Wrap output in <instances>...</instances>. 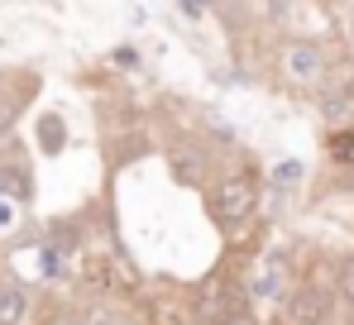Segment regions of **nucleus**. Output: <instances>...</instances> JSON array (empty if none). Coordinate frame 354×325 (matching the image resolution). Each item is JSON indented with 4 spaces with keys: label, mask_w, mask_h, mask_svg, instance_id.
<instances>
[{
    "label": "nucleus",
    "mask_w": 354,
    "mask_h": 325,
    "mask_svg": "<svg viewBox=\"0 0 354 325\" xmlns=\"http://www.w3.org/2000/svg\"><path fill=\"white\" fill-rule=\"evenodd\" d=\"M263 206V177L254 162H230L206 187V216L221 230H244Z\"/></svg>",
    "instance_id": "1"
},
{
    "label": "nucleus",
    "mask_w": 354,
    "mask_h": 325,
    "mask_svg": "<svg viewBox=\"0 0 354 325\" xmlns=\"http://www.w3.org/2000/svg\"><path fill=\"white\" fill-rule=\"evenodd\" d=\"M249 287L239 282L235 272H211L201 287H196V301H192V316L196 325H235V321H249L254 306H249Z\"/></svg>",
    "instance_id": "2"
},
{
    "label": "nucleus",
    "mask_w": 354,
    "mask_h": 325,
    "mask_svg": "<svg viewBox=\"0 0 354 325\" xmlns=\"http://www.w3.org/2000/svg\"><path fill=\"white\" fill-rule=\"evenodd\" d=\"M335 316V292L321 287V282H292L283 292V306H278V321L283 325H330Z\"/></svg>",
    "instance_id": "3"
},
{
    "label": "nucleus",
    "mask_w": 354,
    "mask_h": 325,
    "mask_svg": "<svg viewBox=\"0 0 354 325\" xmlns=\"http://www.w3.org/2000/svg\"><path fill=\"white\" fill-rule=\"evenodd\" d=\"M278 67H283V77H288L292 86H326V77H330V57H326V48H321L316 39H292V44H283Z\"/></svg>",
    "instance_id": "4"
},
{
    "label": "nucleus",
    "mask_w": 354,
    "mask_h": 325,
    "mask_svg": "<svg viewBox=\"0 0 354 325\" xmlns=\"http://www.w3.org/2000/svg\"><path fill=\"white\" fill-rule=\"evenodd\" d=\"M168 167L182 187H211V162H206V149L201 144H173L168 149Z\"/></svg>",
    "instance_id": "5"
},
{
    "label": "nucleus",
    "mask_w": 354,
    "mask_h": 325,
    "mask_svg": "<svg viewBox=\"0 0 354 325\" xmlns=\"http://www.w3.org/2000/svg\"><path fill=\"white\" fill-rule=\"evenodd\" d=\"M321 120L330 124V134H340V129H350L354 124V86H330L326 96H321Z\"/></svg>",
    "instance_id": "6"
},
{
    "label": "nucleus",
    "mask_w": 354,
    "mask_h": 325,
    "mask_svg": "<svg viewBox=\"0 0 354 325\" xmlns=\"http://www.w3.org/2000/svg\"><path fill=\"white\" fill-rule=\"evenodd\" d=\"M330 292H335V306L354 321V254H345L335 272H330Z\"/></svg>",
    "instance_id": "7"
},
{
    "label": "nucleus",
    "mask_w": 354,
    "mask_h": 325,
    "mask_svg": "<svg viewBox=\"0 0 354 325\" xmlns=\"http://www.w3.org/2000/svg\"><path fill=\"white\" fill-rule=\"evenodd\" d=\"M29 316V297H24V287L19 282H0V325H19Z\"/></svg>",
    "instance_id": "8"
},
{
    "label": "nucleus",
    "mask_w": 354,
    "mask_h": 325,
    "mask_svg": "<svg viewBox=\"0 0 354 325\" xmlns=\"http://www.w3.org/2000/svg\"><path fill=\"white\" fill-rule=\"evenodd\" d=\"M39 144H44V154H62V144H67V129H62V120L53 110L39 120Z\"/></svg>",
    "instance_id": "9"
},
{
    "label": "nucleus",
    "mask_w": 354,
    "mask_h": 325,
    "mask_svg": "<svg viewBox=\"0 0 354 325\" xmlns=\"http://www.w3.org/2000/svg\"><path fill=\"white\" fill-rule=\"evenodd\" d=\"M330 158L354 167V124L350 129H340V134H330Z\"/></svg>",
    "instance_id": "10"
},
{
    "label": "nucleus",
    "mask_w": 354,
    "mask_h": 325,
    "mask_svg": "<svg viewBox=\"0 0 354 325\" xmlns=\"http://www.w3.org/2000/svg\"><path fill=\"white\" fill-rule=\"evenodd\" d=\"M77 325H115V316H111L106 306H86V311L77 316Z\"/></svg>",
    "instance_id": "11"
},
{
    "label": "nucleus",
    "mask_w": 354,
    "mask_h": 325,
    "mask_svg": "<svg viewBox=\"0 0 354 325\" xmlns=\"http://www.w3.org/2000/svg\"><path fill=\"white\" fill-rule=\"evenodd\" d=\"M10 216H15V211H10V206H5V201H0V230H5V225H10Z\"/></svg>",
    "instance_id": "12"
},
{
    "label": "nucleus",
    "mask_w": 354,
    "mask_h": 325,
    "mask_svg": "<svg viewBox=\"0 0 354 325\" xmlns=\"http://www.w3.org/2000/svg\"><path fill=\"white\" fill-rule=\"evenodd\" d=\"M235 325H259V321H254V316H249V321H235Z\"/></svg>",
    "instance_id": "13"
},
{
    "label": "nucleus",
    "mask_w": 354,
    "mask_h": 325,
    "mask_svg": "<svg viewBox=\"0 0 354 325\" xmlns=\"http://www.w3.org/2000/svg\"><path fill=\"white\" fill-rule=\"evenodd\" d=\"M350 24H354V5H350Z\"/></svg>",
    "instance_id": "14"
}]
</instances>
